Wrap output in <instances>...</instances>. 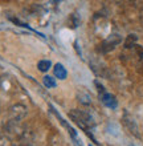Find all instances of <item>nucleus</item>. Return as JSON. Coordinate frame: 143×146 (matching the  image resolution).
<instances>
[{
	"label": "nucleus",
	"mask_w": 143,
	"mask_h": 146,
	"mask_svg": "<svg viewBox=\"0 0 143 146\" xmlns=\"http://www.w3.org/2000/svg\"><path fill=\"white\" fill-rule=\"evenodd\" d=\"M94 84H96V86L98 88V92H100V94H103V93H106V92H105V88L100 84V82H98V81H96Z\"/></svg>",
	"instance_id": "nucleus-11"
},
{
	"label": "nucleus",
	"mask_w": 143,
	"mask_h": 146,
	"mask_svg": "<svg viewBox=\"0 0 143 146\" xmlns=\"http://www.w3.org/2000/svg\"><path fill=\"white\" fill-rule=\"evenodd\" d=\"M53 73H54V77H57V78H61V80H65L66 76H68V72H66L65 66L61 65V64H56V65H54Z\"/></svg>",
	"instance_id": "nucleus-6"
},
{
	"label": "nucleus",
	"mask_w": 143,
	"mask_h": 146,
	"mask_svg": "<svg viewBox=\"0 0 143 146\" xmlns=\"http://www.w3.org/2000/svg\"><path fill=\"white\" fill-rule=\"evenodd\" d=\"M77 98L82 105H90L92 104V97H90V94L88 92H85V90H80V92L77 93Z\"/></svg>",
	"instance_id": "nucleus-7"
},
{
	"label": "nucleus",
	"mask_w": 143,
	"mask_h": 146,
	"mask_svg": "<svg viewBox=\"0 0 143 146\" xmlns=\"http://www.w3.org/2000/svg\"><path fill=\"white\" fill-rule=\"evenodd\" d=\"M27 106L23 104H16L9 109V117H11V122H20L21 119L27 115Z\"/></svg>",
	"instance_id": "nucleus-2"
},
{
	"label": "nucleus",
	"mask_w": 143,
	"mask_h": 146,
	"mask_svg": "<svg viewBox=\"0 0 143 146\" xmlns=\"http://www.w3.org/2000/svg\"><path fill=\"white\" fill-rule=\"evenodd\" d=\"M101 101H102V104H103L106 108L117 109V106H118V101H117V98L107 92L103 93V94H101Z\"/></svg>",
	"instance_id": "nucleus-5"
},
{
	"label": "nucleus",
	"mask_w": 143,
	"mask_h": 146,
	"mask_svg": "<svg viewBox=\"0 0 143 146\" xmlns=\"http://www.w3.org/2000/svg\"><path fill=\"white\" fill-rule=\"evenodd\" d=\"M123 123L131 134H134L135 137H139V129H138V125H136L135 119L132 118L129 113H125L123 114Z\"/></svg>",
	"instance_id": "nucleus-4"
},
{
	"label": "nucleus",
	"mask_w": 143,
	"mask_h": 146,
	"mask_svg": "<svg viewBox=\"0 0 143 146\" xmlns=\"http://www.w3.org/2000/svg\"><path fill=\"white\" fill-rule=\"evenodd\" d=\"M136 41V37L134 35H130L129 36V38H127V46H131L134 42Z\"/></svg>",
	"instance_id": "nucleus-10"
},
{
	"label": "nucleus",
	"mask_w": 143,
	"mask_h": 146,
	"mask_svg": "<svg viewBox=\"0 0 143 146\" xmlns=\"http://www.w3.org/2000/svg\"><path fill=\"white\" fill-rule=\"evenodd\" d=\"M131 146H135V145H131Z\"/></svg>",
	"instance_id": "nucleus-12"
},
{
	"label": "nucleus",
	"mask_w": 143,
	"mask_h": 146,
	"mask_svg": "<svg viewBox=\"0 0 143 146\" xmlns=\"http://www.w3.org/2000/svg\"><path fill=\"white\" fill-rule=\"evenodd\" d=\"M43 82H44V85H45L47 88H56V86H57L56 80H54L53 77H50V76H45V77H44Z\"/></svg>",
	"instance_id": "nucleus-9"
},
{
	"label": "nucleus",
	"mask_w": 143,
	"mask_h": 146,
	"mask_svg": "<svg viewBox=\"0 0 143 146\" xmlns=\"http://www.w3.org/2000/svg\"><path fill=\"white\" fill-rule=\"evenodd\" d=\"M121 41H122V37H121L119 35H110L103 42H102L101 49L103 50V52H110V50L114 49Z\"/></svg>",
	"instance_id": "nucleus-3"
},
{
	"label": "nucleus",
	"mask_w": 143,
	"mask_h": 146,
	"mask_svg": "<svg viewBox=\"0 0 143 146\" xmlns=\"http://www.w3.org/2000/svg\"><path fill=\"white\" fill-rule=\"evenodd\" d=\"M50 66H52V62H50L49 60H41V61H39V64H37V68H39V70H41V72H47L48 69H50Z\"/></svg>",
	"instance_id": "nucleus-8"
},
{
	"label": "nucleus",
	"mask_w": 143,
	"mask_h": 146,
	"mask_svg": "<svg viewBox=\"0 0 143 146\" xmlns=\"http://www.w3.org/2000/svg\"><path fill=\"white\" fill-rule=\"evenodd\" d=\"M69 117H70V119H73L74 122L77 123L78 126L82 127L84 130H88V127L93 123L92 122L93 118H92L86 111L78 110V109H73L72 111H69Z\"/></svg>",
	"instance_id": "nucleus-1"
}]
</instances>
